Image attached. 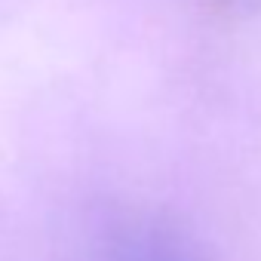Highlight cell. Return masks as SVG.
Wrapping results in <instances>:
<instances>
[{
	"instance_id": "cell-1",
	"label": "cell",
	"mask_w": 261,
	"mask_h": 261,
	"mask_svg": "<svg viewBox=\"0 0 261 261\" xmlns=\"http://www.w3.org/2000/svg\"><path fill=\"white\" fill-rule=\"evenodd\" d=\"M89 261H206L200 246L178 224L160 215H123L92 246Z\"/></svg>"
},
{
	"instance_id": "cell-2",
	"label": "cell",
	"mask_w": 261,
	"mask_h": 261,
	"mask_svg": "<svg viewBox=\"0 0 261 261\" xmlns=\"http://www.w3.org/2000/svg\"><path fill=\"white\" fill-rule=\"evenodd\" d=\"M212 4L227 13H237V16H249V13L261 10V0H212Z\"/></svg>"
}]
</instances>
